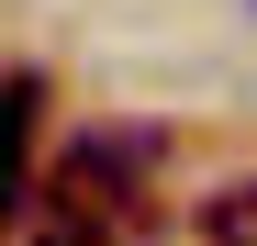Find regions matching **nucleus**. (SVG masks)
<instances>
[{"instance_id":"f257e3e1","label":"nucleus","mask_w":257,"mask_h":246,"mask_svg":"<svg viewBox=\"0 0 257 246\" xmlns=\"http://www.w3.org/2000/svg\"><path fill=\"white\" fill-rule=\"evenodd\" d=\"M34 246H135V201H123V190L56 179L45 201H34Z\"/></svg>"},{"instance_id":"f03ea898","label":"nucleus","mask_w":257,"mask_h":246,"mask_svg":"<svg viewBox=\"0 0 257 246\" xmlns=\"http://www.w3.org/2000/svg\"><path fill=\"white\" fill-rule=\"evenodd\" d=\"M146 157H157L146 135H78L56 179H78V190H123V201H146V190H135V179H146Z\"/></svg>"},{"instance_id":"7ed1b4c3","label":"nucleus","mask_w":257,"mask_h":246,"mask_svg":"<svg viewBox=\"0 0 257 246\" xmlns=\"http://www.w3.org/2000/svg\"><path fill=\"white\" fill-rule=\"evenodd\" d=\"M34 112H45V90H34V78H0V224L23 213V146H34Z\"/></svg>"},{"instance_id":"20e7f679","label":"nucleus","mask_w":257,"mask_h":246,"mask_svg":"<svg viewBox=\"0 0 257 246\" xmlns=\"http://www.w3.org/2000/svg\"><path fill=\"white\" fill-rule=\"evenodd\" d=\"M201 246H257V179L201 190Z\"/></svg>"}]
</instances>
